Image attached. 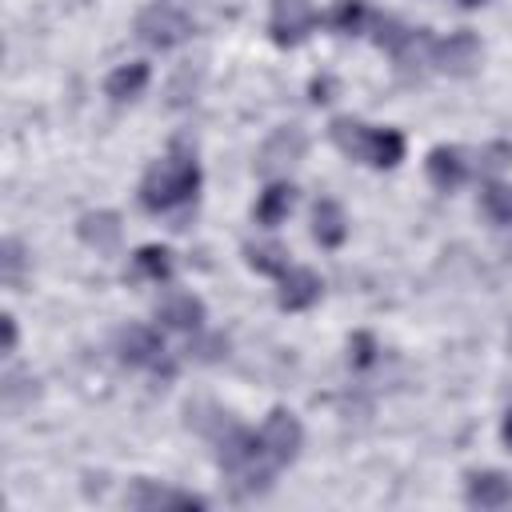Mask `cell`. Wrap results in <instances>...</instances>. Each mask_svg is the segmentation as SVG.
Masks as SVG:
<instances>
[{
	"instance_id": "obj_1",
	"label": "cell",
	"mask_w": 512,
	"mask_h": 512,
	"mask_svg": "<svg viewBox=\"0 0 512 512\" xmlns=\"http://www.w3.org/2000/svg\"><path fill=\"white\" fill-rule=\"evenodd\" d=\"M196 192H200V164L180 144L168 156H160L140 180V204L148 212H172V208L196 200Z\"/></svg>"
},
{
	"instance_id": "obj_2",
	"label": "cell",
	"mask_w": 512,
	"mask_h": 512,
	"mask_svg": "<svg viewBox=\"0 0 512 512\" xmlns=\"http://www.w3.org/2000/svg\"><path fill=\"white\" fill-rule=\"evenodd\" d=\"M256 440H260L264 460H268L272 468H284V464H292V460L300 456V448H304V424L296 420V412L272 408V412L264 416Z\"/></svg>"
},
{
	"instance_id": "obj_3",
	"label": "cell",
	"mask_w": 512,
	"mask_h": 512,
	"mask_svg": "<svg viewBox=\"0 0 512 512\" xmlns=\"http://www.w3.org/2000/svg\"><path fill=\"white\" fill-rule=\"evenodd\" d=\"M136 36L148 48H160L164 52V48H176V44H184L192 36V20L176 4L156 0V4H148V8L136 12Z\"/></svg>"
},
{
	"instance_id": "obj_4",
	"label": "cell",
	"mask_w": 512,
	"mask_h": 512,
	"mask_svg": "<svg viewBox=\"0 0 512 512\" xmlns=\"http://www.w3.org/2000/svg\"><path fill=\"white\" fill-rule=\"evenodd\" d=\"M428 56H432V64H436L444 76L464 80V76H472V72L480 68L484 48H480L476 32L460 28V32H448L444 40H432V44H428Z\"/></svg>"
},
{
	"instance_id": "obj_5",
	"label": "cell",
	"mask_w": 512,
	"mask_h": 512,
	"mask_svg": "<svg viewBox=\"0 0 512 512\" xmlns=\"http://www.w3.org/2000/svg\"><path fill=\"white\" fill-rule=\"evenodd\" d=\"M316 24H320V12L312 8V0H272L268 36L276 48H296Z\"/></svg>"
},
{
	"instance_id": "obj_6",
	"label": "cell",
	"mask_w": 512,
	"mask_h": 512,
	"mask_svg": "<svg viewBox=\"0 0 512 512\" xmlns=\"http://www.w3.org/2000/svg\"><path fill=\"white\" fill-rule=\"evenodd\" d=\"M304 152H308V136H304L296 124H284V128H276V132L260 144L256 168H260L264 176H272V172H284V168L300 164V160H304Z\"/></svg>"
},
{
	"instance_id": "obj_7",
	"label": "cell",
	"mask_w": 512,
	"mask_h": 512,
	"mask_svg": "<svg viewBox=\"0 0 512 512\" xmlns=\"http://www.w3.org/2000/svg\"><path fill=\"white\" fill-rule=\"evenodd\" d=\"M276 284H280L276 304H280L284 312H304V308H312V304L320 300V292H324V280H320L312 268H304V264H288V268L276 276Z\"/></svg>"
},
{
	"instance_id": "obj_8",
	"label": "cell",
	"mask_w": 512,
	"mask_h": 512,
	"mask_svg": "<svg viewBox=\"0 0 512 512\" xmlns=\"http://www.w3.org/2000/svg\"><path fill=\"white\" fill-rule=\"evenodd\" d=\"M128 508H140V512H164V508H208L204 496L196 492H180V488H164L156 480H136L124 496Z\"/></svg>"
},
{
	"instance_id": "obj_9",
	"label": "cell",
	"mask_w": 512,
	"mask_h": 512,
	"mask_svg": "<svg viewBox=\"0 0 512 512\" xmlns=\"http://www.w3.org/2000/svg\"><path fill=\"white\" fill-rule=\"evenodd\" d=\"M116 352L132 368H152L164 356V336L156 328H148V324H128L120 332V340H116Z\"/></svg>"
},
{
	"instance_id": "obj_10",
	"label": "cell",
	"mask_w": 512,
	"mask_h": 512,
	"mask_svg": "<svg viewBox=\"0 0 512 512\" xmlns=\"http://www.w3.org/2000/svg\"><path fill=\"white\" fill-rule=\"evenodd\" d=\"M424 172H428V184L440 188V192H456L464 180H468V160L456 144H440L428 152L424 160Z\"/></svg>"
},
{
	"instance_id": "obj_11",
	"label": "cell",
	"mask_w": 512,
	"mask_h": 512,
	"mask_svg": "<svg viewBox=\"0 0 512 512\" xmlns=\"http://www.w3.org/2000/svg\"><path fill=\"white\" fill-rule=\"evenodd\" d=\"M76 236H80V244H88V248H96V252H116L120 240H124V224H120L116 212L96 208V212H84V216L76 220Z\"/></svg>"
},
{
	"instance_id": "obj_12",
	"label": "cell",
	"mask_w": 512,
	"mask_h": 512,
	"mask_svg": "<svg viewBox=\"0 0 512 512\" xmlns=\"http://www.w3.org/2000/svg\"><path fill=\"white\" fill-rule=\"evenodd\" d=\"M156 320L172 332H200L204 324V300L192 296V292H168L160 304H156Z\"/></svg>"
},
{
	"instance_id": "obj_13",
	"label": "cell",
	"mask_w": 512,
	"mask_h": 512,
	"mask_svg": "<svg viewBox=\"0 0 512 512\" xmlns=\"http://www.w3.org/2000/svg\"><path fill=\"white\" fill-rule=\"evenodd\" d=\"M464 500L472 508H504L512 504V480L496 468H484V472H468V484H464Z\"/></svg>"
},
{
	"instance_id": "obj_14",
	"label": "cell",
	"mask_w": 512,
	"mask_h": 512,
	"mask_svg": "<svg viewBox=\"0 0 512 512\" xmlns=\"http://www.w3.org/2000/svg\"><path fill=\"white\" fill-rule=\"evenodd\" d=\"M372 136H376V128H368V124L356 120V116H336V120L328 124V140H332L348 160H364V164H368V156H372Z\"/></svg>"
},
{
	"instance_id": "obj_15",
	"label": "cell",
	"mask_w": 512,
	"mask_h": 512,
	"mask_svg": "<svg viewBox=\"0 0 512 512\" xmlns=\"http://www.w3.org/2000/svg\"><path fill=\"white\" fill-rule=\"evenodd\" d=\"M312 236L320 248H340L348 240V216L332 196H320L312 204Z\"/></svg>"
},
{
	"instance_id": "obj_16",
	"label": "cell",
	"mask_w": 512,
	"mask_h": 512,
	"mask_svg": "<svg viewBox=\"0 0 512 512\" xmlns=\"http://www.w3.org/2000/svg\"><path fill=\"white\" fill-rule=\"evenodd\" d=\"M148 80H152V68H148L144 60H128V64H116V68L108 72V80H104V96H108V100H116V104H124V100H136V96H144Z\"/></svg>"
},
{
	"instance_id": "obj_17",
	"label": "cell",
	"mask_w": 512,
	"mask_h": 512,
	"mask_svg": "<svg viewBox=\"0 0 512 512\" xmlns=\"http://www.w3.org/2000/svg\"><path fill=\"white\" fill-rule=\"evenodd\" d=\"M292 200H296V188H292V184H284V180H272V184L256 196V224L276 228V224L292 212Z\"/></svg>"
},
{
	"instance_id": "obj_18",
	"label": "cell",
	"mask_w": 512,
	"mask_h": 512,
	"mask_svg": "<svg viewBox=\"0 0 512 512\" xmlns=\"http://www.w3.org/2000/svg\"><path fill=\"white\" fill-rule=\"evenodd\" d=\"M132 268H136V276H140V280L164 284V280L172 276V252H168L164 244H144V248H136Z\"/></svg>"
},
{
	"instance_id": "obj_19",
	"label": "cell",
	"mask_w": 512,
	"mask_h": 512,
	"mask_svg": "<svg viewBox=\"0 0 512 512\" xmlns=\"http://www.w3.org/2000/svg\"><path fill=\"white\" fill-rule=\"evenodd\" d=\"M328 24L340 32V36H360L372 28V12L364 0H336V8L328 12Z\"/></svg>"
},
{
	"instance_id": "obj_20",
	"label": "cell",
	"mask_w": 512,
	"mask_h": 512,
	"mask_svg": "<svg viewBox=\"0 0 512 512\" xmlns=\"http://www.w3.org/2000/svg\"><path fill=\"white\" fill-rule=\"evenodd\" d=\"M244 264L260 276H280L288 268V252L276 244V240H264V244H244Z\"/></svg>"
},
{
	"instance_id": "obj_21",
	"label": "cell",
	"mask_w": 512,
	"mask_h": 512,
	"mask_svg": "<svg viewBox=\"0 0 512 512\" xmlns=\"http://www.w3.org/2000/svg\"><path fill=\"white\" fill-rule=\"evenodd\" d=\"M404 136L396 132V128H376V136H372V156H368V164L372 168H396L400 160H404Z\"/></svg>"
},
{
	"instance_id": "obj_22",
	"label": "cell",
	"mask_w": 512,
	"mask_h": 512,
	"mask_svg": "<svg viewBox=\"0 0 512 512\" xmlns=\"http://www.w3.org/2000/svg\"><path fill=\"white\" fill-rule=\"evenodd\" d=\"M480 208H484V216H488L492 224L508 228V224H512V184L492 180V184L480 192Z\"/></svg>"
},
{
	"instance_id": "obj_23",
	"label": "cell",
	"mask_w": 512,
	"mask_h": 512,
	"mask_svg": "<svg viewBox=\"0 0 512 512\" xmlns=\"http://www.w3.org/2000/svg\"><path fill=\"white\" fill-rule=\"evenodd\" d=\"M24 268H28L24 244H20L16 236H4V244H0V280H4L8 288H16L20 276H24Z\"/></svg>"
},
{
	"instance_id": "obj_24",
	"label": "cell",
	"mask_w": 512,
	"mask_h": 512,
	"mask_svg": "<svg viewBox=\"0 0 512 512\" xmlns=\"http://www.w3.org/2000/svg\"><path fill=\"white\" fill-rule=\"evenodd\" d=\"M508 164H512V144L492 140V144L480 148V172H484V176H496V172H504Z\"/></svg>"
},
{
	"instance_id": "obj_25",
	"label": "cell",
	"mask_w": 512,
	"mask_h": 512,
	"mask_svg": "<svg viewBox=\"0 0 512 512\" xmlns=\"http://www.w3.org/2000/svg\"><path fill=\"white\" fill-rule=\"evenodd\" d=\"M348 348H352V364H356V368H368V364L376 360V340H372L368 332H356V336L348 340Z\"/></svg>"
},
{
	"instance_id": "obj_26",
	"label": "cell",
	"mask_w": 512,
	"mask_h": 512,
	"mask_svg": "<svg viewBox=\"0 0 512 512\" xmlns=\"http://www.w3.org/2000/svg\"><path fill=\"white\" fill-rule=\"evenodd\" d=\"M0 332H4L0 352H4V356H12V352H16V340H20V332H16V316H12V312H4V316H0Z\"/></svg>"
},
{
	"instance_id": "obj_27",
	"label": "cell",
	"mask_w": 512,
	"mask_h": 512,
	"mask_svg": "<svg viewBox=\"0 0 512 512\" xmlns=\"http://www.w3.org/2000/svg\"><path fill=\"white\" fill-rule=\"evenodd\" d=\"M328 92H332V80H328V76H320V80H312V100H316V104H324V100H332Z\"/></svg>"
},
{
	"instance_id": "obj_28",
	"label": "cell",
	"mask_w": 512,
	"mask_h": 512,
	"mask_svg": "<svg viewBox=\"0 0 512 512\" xmlns=\"http://www.w3.org/2000/svg\"><path fill=\"white\" fill-rule=\"evenodd\" d=\"M500 436H504V444L512 448V408H508V416H504V424H500Z\"/></svg>"
},
{
	"instance_id": "obj_29",
	"label": "cell",
	"mask_w": 512,
	"mask_h": 512,
	"mask_svg": "<svg viewBox=\"0 0 512 512\" xmlns=\"http://www.w3.org/2000/svg\"><path fill=\"white\" fill-rule=\"evenodd\" d=\"M460 4H464V8H476V4H484V0H460Z\"/></svg>"
},
{
	"instance_id": "obj_30",
	"label": "cell",
	"mask_w": 512,
	"mask_h": 512,
	"mask_svg": "<svg viewBox=\"0 0 512 512\" xmlns=\"http://www.w3.org/2000/svg\"><path fill=\"white\" fill-rule=\"evenodd\" d=\"M508 348H512V328H508Z\"/></svg>"
}]
</instances>
